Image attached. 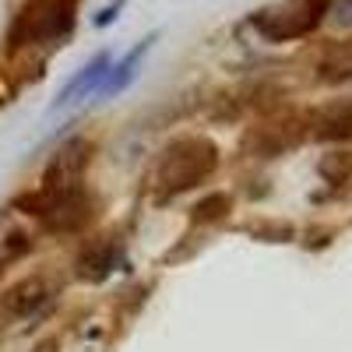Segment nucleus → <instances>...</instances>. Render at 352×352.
<instances>
[{"instance_id":"f257e3e1","label":"nucleus","mask_w":352,"mask_h":352,"mask_svg":"<svg viewBox=\"0 0 352 352\" xmlns=\"http://www.w3.org/2000/svg\"><path fill=\"white\" fill-rule=\"evenodd\" d=\"M219 166V148L201 138V134H184L169 141L162 155H159V169H155V184L162 194H184L197 184H204Z\"/></svg>"},{"instance_id":"f03ea898","label":"nucleus","mask_w":352,"mask_h":352,"mask_svg":"<svg viewBox=\"0 0 352 352\" xmlns=\"http://www.w3.org/2000/svg\"><path fill=\"white\" fill-rule=\"evenodd\" d=\"M78 25V0H25L11 25V46H64Z\"/></svg>"},{"instance_id":"7ed1b4c3","label":"nucleus","mask_w":352,"mask_h":352,"mask_svg":"<svg viewBox=\"0 0 352 352\" xmlns=\"http://www.w3.org/2000/svg\"><path fill=\"white\" fill-rule=\"evenodd\" d=\"M328 8L331 0H282V4L261 8L257 14H250V25L268 43H292L310 36L328 18Z\"/></svg>"},{"instance_id":"20e7f679","label":"nucleus","mask_w":352,"mask_h":352,"mask_svg":"<svg viewBox=\"0 0 352 352\" xmlns=\"http://www.w3.org/2000/svg\"><path fill=\"white\" fill-rule=\"evenodd\" d=\"M28 208H32L43 226L50 232H78L92 222L96 215V197L85 190V184L78 187H67V190H53V194H36L28 197Z\"/></svg>"},{"instance_id":"39448f33","label":"nucleus","mask_w":352,"mask_h":352,"mask_svg":"<svg viewBox=\"0 0 352 352\" xmlns=\"http://www.w3.org/2000/svg\"><path fill=\"white\" fill-rule=\"evenodd\" d=\"M92 162V141L88 138H71L67 144L56 148V155L50 159L46 173H43V194H53V190H67V187H78L81 176Z\"/></svg>"},{"instance_id":"423d86ee","label":"nucleus","mask_w":352,"mask_h":352,"mask_svg":"<svg viewBox=\"0 0 352 352\" xmlns=\"http://www.w3.org/2000/svg\"><path fill=\"white\" fill-rule=\"evenodd\" d=\"M56 292H60V282L50 278V275H28L18 285H11L4 296H0V317L4 320H25L39 314Z\"/></svg>"},{"instance_id":"0eeeda50","label":"nucleus","mask_w":352,"mask_h":352,"mask_svg":"<svg viewBox=\"0 0 352 352\" xmlns=\"http://www.w3.org/2000/svg\"><path fill=\"white\" fill-rule=\"evenodd\" d=\"M307 127L317 141H352V96L317 106L307 116Z\"/></svg>"},{"instance_id":"6e6552de","label":"nucleus","mask_w":352,"mask_h":352,"mask_svg":"<svg viewBox=\"0 0 352 352\" xmlns=\"http://www.w3.org/2000/svg\"><path fill=\"white\" fill-rule=\"evenodd\" d=\"M109 74V53H99L96 56V60L92 64H85L67 85H64V92L60 96H56L53 99V106L50 109H64L67 102H74V99H85L88 92H96V88H99V81Z\"/></svg>"},{"instance_id":"1a4fd4ad","label":"nucleus","mask_w":352,"mask_h":352,"mask_svg":"<svg viewBox=\"0 0 352 352\" xmlns=\"http://www.w3.org/2000/svg\"><path fill=\"white\" fill-rule=\"evenodd\" d=\"M155 39H159V32H148V36H144V39L124 56L120 64H113V67H109V78H106V85H102V96H120V92H124V88L134 81L138 64H141L144 56H148V50L155 46Z\"/></svg>"},{"instance_id":"9d476101","label":"nucleus","mask_w":352,"mask_h":352,"mask_svg":"<svg viewBox=\"0 0 352 352\" xmlns=\"http://www.w3.org/2000/svg\"><path fill=\"white\" fill-rule=\"evenodd\" d=\"M120 243H113V240H106V243H96V247H88L81 257H78V275L81 278H88V282H102L116 264H120Z\"/></svg>"},{"instance_id":"9b49d317","label":"nucleus","mask_w":352,"mask_h":352,"mask_svg":"<svg viewBox=\"0 0 352 352\" xmlns=\"http://www.w3.org/2000/svg\"><path fill=\"white\" fill-rule=\"evenodd\" d=\"M317 78L324 85H349L352 81V43H335L320 53Z\"/></svg>"},{"instance_id":"f8f14e48","label":"nucleus","mask_w":352,"mask_h":352,"mask_svg":"<svg viewBox=\"0 0 352 352\" xmlns=\"http://www.w3.org/2000/svg\"><path fill=\"white\" fill-rule=\"evenodd\" d=\"M229 208H232V197L229 194H208V197H201L194 204V222H201V226L219 222V219L229 215Z\"/></svg>"},{"instance_id":"ddd939ff","label":"nucleus","mask_w":352,"mask_h":352,"mask_svg":"<svg viewBox=\"0 0 352 352\" xmlns=\"http://www.w3.org/2000/svg\"><path fill=\"white\" fill-rule=\"evenodd\" d=\"M320 176H324V180H331V184L349 180V176H352V152H335V155H328L324 162H320Z\"/></svg>"},{"instance_id":"4468645a","label":"nucleus","mask_w":352,"mask_h":352,"mask_svg":"<svg viewBox=\"0 0 352 352\" xmlns=\"http://www.w3.org/2000/svg\"><path fill=\"white\" fill-rule=\"evenodd\" d=\"M328 18H331L338 28H352V0H331Z\"/></svg>"},{"instance_id":"2eb2a0df","label":"nucleus","mask_w":352,"mask_h":352,"mask_svg":"<svg viewBox=\"0 0 352 352\" xmlns=\"http://www.w3.org/2000/svg\"><path fill=\"white\" fill-rule=\"evenodd\" d=\"M124 4H127V0H113V4H106V8L96 14V25L106 28L109 21H116V18H120V11H124Z\"/></svg>"}]
</instances>
